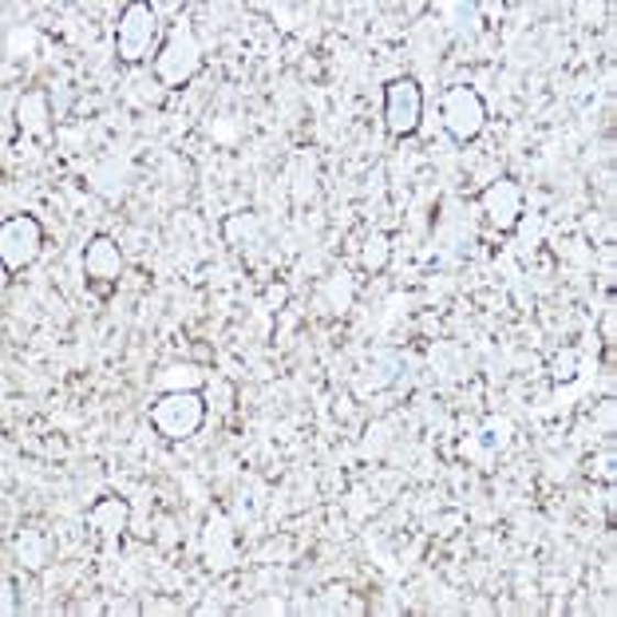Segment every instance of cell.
Listing matches in <instances>:
<instances>
[{"mask_svg":"<svg viewBox=\"0 0 617 617\" xmlns=\"http://www.w3.org/2000/svg\"><path fill=\"white\" fill-rule=\"evenodd\" d=\"M198 71H202V48H198L195 29L183 20V24L170 29V36L163 40V48H158L155 76H158V84H167V88H183Z\"/></svg>","mask_w":617,"mask_h":617,"instance_id":"1","label":"cell"},{"mask_svg":"<svg viewBox=\"0 0 617 617\" xmlns=\"http://www.w3.org/2000/svg\"><path fill=\"white\" fill-rule=\"evenodd\" d=\"M206 423L202 393H163L151 408V428L163 440H190Z\"/></svg>","mask_w":617,"mask_h":617,"instance_id":"2","label":"cell"},{"mask_svg":"<svg viewBox=\"0 0 617 617\" xmlns=\"http://www.w3.org/2000/svg\"><path fill=\"white\" fill-rule=\"evenodd\" d=\"M443 131H448L455 143H471V139H480V131L487 128V103L475 88H451L443 96Z\"/></svg>","mask_w":617,"mask_h":617,"instance_id":"3","label":"cell"},{"mask_svg":"<svg viewBox=\"0 0 617 617\" xmlns=\"http://www.w3.org/2000/svg\"><path fill=\"white\" fill-rule=\"evenodd\" d=\"M423 119V91L411 76H396L384 88V128L393 131L396 139L416 135Z\"/></svg>","mask_w":617,"mask_h":617,"instance_id":"4","label":"cell"},{"mask_svg":"<svg viewBox=\"0 0 617 617\" xmlns=\"http://www.w3.org/2000/svg\"><path fill=\"white\" fill-rule=\"evenodd\" d=\"M44 250V225L32 214H16L0 225V262L9 274H20L24 265H32Z\"/></svg>","mask_w":617,"mask_h":617,"instance_id":"5","label":"cell"},{"mask_svg":"<svg viewBox=\"0 0 617 617\" xmlns=\"http://www.w3.org/2000/svg\"><path fill=\"white\" fill-rule=\"evenodd\" d=\"M155 36H158L155 9H151V4H128L123 16H119V29H115L119 59H128V64L143 59L151 52V44H155Z\"/></svg>","mask_w":617,"mask_h":617,"instance_id":"6","label":"cell"},{"mask_svg":"<svg viewBox=\"0 0 617 617\" xmlns=\"http://www.w3.org/2000/svg\"><path fill=\"white\" fill-rule=\"evenodd\" d=\"M480 206L499 234H515V225L522 222V190L515 178H495L480 195Z\"/></svg>","mask_w":617,"mask_h":617,"instance_id":"7","label":"cell"},{"mask_svg":"<svg viewBox=\"0 0 617 617\" xmlns=\"http://www.w3.org/2000/svg\"><path fill=\"white\" fill-rule=\"evenodd\" d=\"M202 554L210 570H230L238 562V547H234V530L225 522V515H210L202 535Z\"/></svg>","mask_w":617,"mask_h":617,"instance_id":"8","label":"cell"},{"mask_svg":"<svg viewBox=\"0 0 617 617\" xmlns=\"http://www.w3.org/2000/svg\"><path fill=\"white\" fill-rule=\"evenodd\" d=\"M84 274L99 285H111L119 274H123V254H119V245L111 238H91L88 250H84Z\"/></svg>","mask_w":617,"mask_h":617,"instance_id":"9","label":"cell"},{"mask_svg":"<svg viewBox=\"0 0 617 617\" xmlns=\"http://www.w3.org/2000/svg\"><path fill=\"white\" fill-rule=\"evenodd\" d=\"M16 131L24 139H48L52 131V111L44 91H24L16 103Z\"/></svg>","mask_w":617,"mask_h":617,"instance_id":"10","label":"cell"},{"mask_svg":"<svg viewBox=\"0 0 617 617\" xmlns=\"http://www.w3.org/2000/svg\"><path fill=\"white\" fill-rule=\"evenodd\" d=\"M128 519H131V507L128 499H99L96 507L88 510V522L91 530H96L99 539H119L123 530H128Z\"/></svg>","mask_w":617,"mask_h":617,"instance_id":"11","label":"cell"},{"mask_svg":"<svg viewBox=\"0 0 617 617\" xmlns=\"http://www.w3.org/2000/svg\"><path fill=\"white\" fill-rule=\"evenodd\" d=\"M202 381H206V373L195 368V364H167V368L155 376V384L163 393H198Z\"/></svg>","mask_w":617,"mask_h":617,"instance_id":"12","label":"cell"},{"mask_svg":"<svg viewBox=\"0 0 617 617\" xmlns=\"http://www.w3.org/2000/svg\"><path fill=\"white\" fill-rule=\"evenodd\" d=\"M393 262V238L384 234V230H373V234L364 238V250H361V265L368 274H384Z\"/></svg>","mask_w":617,"mask_h":617,"instance_id":"13","label":"cell"},{"mask_svg":"<svg viewBox=\"0 0 617 617\" xmlns=\"http://www.w3.org/2000/svg\"><path fill=\"white\" fill-rule=\"evenodd\" d=\"M324 309H349V301H353V282H349V277H333V282L324 285Z\"/></svg>","mask_w":617,"mask_h":617,"instance_id":"14","label":"cell"},{"mask_svg":"<svg viewBox=\"0 0 617 617\" xmlns=\"http://www.w3.org/2000/svg\"><path fill=\"white\" fill-rule=\"evenodd\" d=\"M20 559L29 562V566H44L48 547H44V539H40L36 530H24V535H20Z\"/></svg>","mask_w":617,"mask_h":617,"instance_id":"15","label":"cell"},{"mask_svg":"<svg viewBox=\"0 0 617 617\" xmlns=\"http://www.w3.org/2000/svg\"><path fill=\"white\" fill-rule=\"evenodd\" d=\"M574 368H579V353H574V349H566V353H559V361H554V376H559V381H574Z\"/></svg>","mask_w":617,"mask_h":617,"instance_id":"16","label":"cell"}]
</instances>
